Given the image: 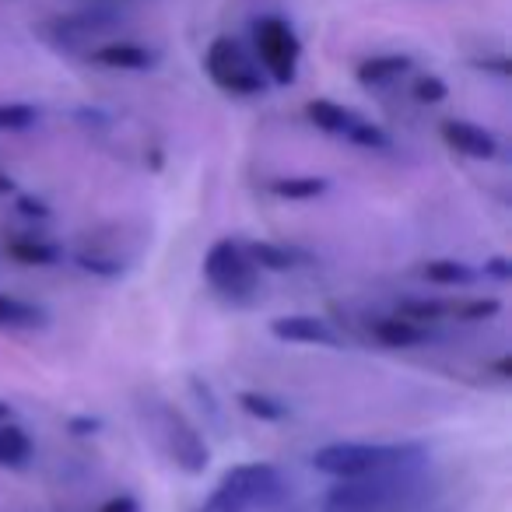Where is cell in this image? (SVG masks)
I'll list each match as a JSON object with an SVG mask.
<instances>
[{"label": "cell", "mask_w": 512, "mask_h": 512, "mask_svg": "<svg viewBox=\"0 0 512 512\" xmlns=\"http://www.w3.org/2000/svg\"><path fill=\"white\" fill-rule=\"evenodd\" d=\"M204 71L225 95L249 99V95L267 92L264 71L249 60V53H242V46L235 43L232 36L211 39V46H207V53H204Z\"/></svg>", "instance_id": "5b68a950"}, {"label": "cell", "mask_w": 512, "mask_h": 512, "mask_svg": "<svg viewBox=\"0 0 512 512\" xmlns=\"http://www.w3.org/2000/svg\"><path fill=\"white\" fill-rule=\"evenodd\" d=\"M498 313H502V302L498 299H470V302H460V306H449V316H456V320H463V323H481Z\"/></svg>", "instance_id": "d4e9b609"}, {"label": "cell", "mask_w": 512, "mask_h": 512, "mask_svg": "<svg viewBox=\"0 0 512 512\" xmlns=\"http://www.w3.org/2000/svg\"><path fill=\"white\" fill-rule=\"evenodd\" d=\"M491 372H495L498 379H512V358L509 355L495 358V362H491Z\"/></svg>", "instance_id": "1f68e13d"}, {"label": "cell", "mask_w": 512, "mask_h": 512, "mask_svg": "<svg viewBox=\"0 0 512 512\" xmlns=\"http://www.w3.org/2000/svg\"><path fill=\"white\" fill-rule=\"evenodd\" d=\"M249 260L256 264V271H292L295 267V253L278 242H246Z\"/></svg>", "instance_id": "d6986e66"}, {"label": "cell", "mask_w": 512, "mask_h": 512, "mask_svg": "<svg viewBox=\"0 0 512 512\" xmlns=\"http://www.w3.org/2000/svg\"><path fill=\"white\" fill-rule=\"evenodd\" d=\"M327 179L323 176H281L271 179V193L281 200H316L327 193Z\"/></svg>", "instance_id": "ac0fdd59"}, {"label": "cell", "mask_w": 512, "mask_h": 512, "mask_svg": "<svg viewBox=\"0 0 512 512\" xmlns=\"http://www.w3.org/2000/svg\"><path fill=\"white\" fill-rule=\"evenodd\" d=\"M39 123V109L29 102H0V130L4 134H18Z\"/></svg>", "instance_id": "44dd1931"}, {"label": "cell", "mask_w": 512, "mask_h": 512, "mask_svg": "<svg viewBox=\"0 0 512 512\" xmlns=\"http://www.w3.org/2000/svg\"><path fill=\"white\" fill-rule=\"evenodd\" d=\"M428 453L432 449L425 442H330L313 453V467L334 481H348V477L386 474V470L425 467Z\"/></svg>", "instance_id": "7a4b0ae2"}, {"label": "cell", "mask_w": 512, "mask_h": 512, "mask_svg": "<svg viewBox=\"0 0 512 512\" xmlns=\"http://www.w3.org/2000/svg\"><path fill=\"white\" fill-rule=\"evenodd\" d=\"M344 141H351L355 148H365V151H386L390 148V134H386L383 127H376V123H369L365 116L355 123V130H351Z\"/></svg>", "instance_id": "603a6c76"}, {"label": "cell", "mask_w": 512, "mask_h": 512, "mask_svg": "<svg viewBox=\"0 0 512 512\" xmlns=\"http://www.w3.org/2000/svg\"><path fill=\"white\" fill-rule=\"evenodd\" d=\"M288 498V481L274 463H235L221 474L200 512H271Z\"/></svg>", "instance_id": "3957f363"}, {"label": "cell", "mask_w": 512, "mask_h": 512, "mask_svg": "<svg viewBox=\"0 0 512 512\" xmlns=\"http://www.w3.org/2000/svg\"><path fill=\"white\" fill-rule=\"evenodd\" d=\"M407 71H411V57H404V53H379V57L362 60L355 74L365 88H379V85H390V81L404 78Z\"/></svg>", "instance_id": "4fadbf2b"}, {"label": "cell", "mask_w": 512, "mask_h": 512, "mask_svg": "<svg viewBox=\"0 0 512 512\" xmlns=\"http://www.w3.org/2000/svg\"><path fill=\"white\" fill-rule=\"evenodd\" d=\"M148 428L158 449L172 460V467H179L190 477L204 474L207 463H211V449H207L204 435L197 432V425L183 411H176L165 400H155V404H148Z\"/></svg>", "instance_id": "277c9868"}, {"label": "cell", "mask_w": 512, "mask_h": 512, "mask_svg": "<svg viewBox=\"0 0 512 512\" xmlns=\"http://www.w3.org/2000/svg\"><path fill=\"white\" fill-rule=\"evenodd\" d=\"M102 428V421L99 418H88V414H81V418H71L67 421V432L71 435H81V439H85V435H95Z\"/></svg>", "instance_id": "f1b7e54d"}, {"label": "cell", "mask_w": 512, "mask_h": 512, "mask_svg": "<svg viewBox=\"0 0 512 512\" xmlns=\"http://www.w3.org/2000/svg\"><path fill=\"white\" fill-rule=\"evenodd\" d=\"M421 278L442 288H456V285L477 281V271L470 264H463V260H428V264L421 267Z\"/></svg>", "instance_id": "e0dca14e"}, {"label": "cell", "mask_w": 512, "mask_h": 512, "mask_svg": "<svg viewBox=\"0 0 512 512\" xmlns=\"http://www.w3.org/2000/svg\"><path fill=\"white\" fill-rule=\"evenodd\" d=\"M439 495V484L425 477V467L386 470V474L334 481L323 495V512H421Z\"/></svg>", "instance_id": "6da1fadb"}, {"label": "cell", "mask_w": 512, "mask_h": 512, "mask_svg": "<svg viewBox=\"0 0 512 512\" xmlns=\"http://www.w3.org/2000/svg\"><path fill=\"white\" fill-rule=\"evenodd\" d=\"M271 334L278 341L288 344H316V348H341V334L330 327L327 320L309 313H295V316H278L271 320Z\"/></svg>", "instance_id": "ba28073f"}, {"label": "cell", "mask_w": 512, "mask_h": 512, "mask_svg": "<svg viewBox=\"0 0 512 512\" xmlns=\"http://www.w3.org/2000/svg\"><path fill=\"white\" fill-rule=\"evenodd\" d=\"M4 253L22 267H53L64 260V249L43 239H11L4 242Z\"/></svg>", "instance_id": "5bb4252c"}, {"label": "cell", "mask_w": 512, "mask_h": 512, "mask_svg": "<svg viewBox=\"0 0 512 512\" xmlns=\"http://www.w3.org/2000/svg\"><path fill=\"white\" fill-rule=\"evenodd\" d=\"M439 134L456 155L463 158H477V162H488V158L498 155V141L495 134H488L484 127L477 123H467V120H442L439 123Z\"/></svg>", "instance_id": "9c48e42d"}, {"label": "cell", "mask_w": 512, "mask_h": 512, "mask_svg": "<svg viewBox=\"0 0 512 512\" xmlns=\"http://www.w3.org/2000/svg\"><path fill=\"white\" fill-rule=\"evenodd\" d=\"M372 337H376L379 344H386V348H418V344L428 341V327L393 313V316H379V320L372 323Z\"/></svg>", "instance_id": "7c38bea8"}, {"label": "cell", "mask_w": 512, "mask_h": 512, "mask_svg": "<svg viewBox=\"0 0 512 512\" xmlns=\"http://www.w3.org/2000/svg\"><path fill=\"white\" fill-rule=\"evenodd\" d=\"M0 327H8V330L46 327V309L15 299V295H8V292H0Z\"/></svg>", "instance_id": "9a60e30c"}, {"label": "cell", "mask_w": 512, "mask_h": 512, "mask_svg": "<svg viewBox=\"0 0 512 512\" xmlns=\"http://www.w3.org/2000/svg\"><path fill=\"white\" fill-rule=\"evenodd\" d=\"M32 456V439L15 421H0V467H25Z\"/></svg>", "instance_id": "2e32d148"}, {"label": "cell", "mask_w": 512, "mask_h": 512, "mask_svg": "<svg viewBox=\"0 0 512 512\" xmlns=\"http://www.w3.org/2000/svg\"><path fill=\"white\" fill-rule=\"evenodd\" d=\"M92 60L99 67H113V71H151L158 64V53L137 43H106L92 50Z\"/></svg>", "instance_id": "30bf717a"}, {"label": "cell", "mask_w": 512, "mask_h": 512, "mask_svg": "<svg viewBox=\"0 0 512 512\" xmlns=\"http://www.w3.org/2000/svg\"><path fill=\"white\" fill-rule=\"evenodd\" d=\"M204 278L225 299H249L260 288V271L249 260L246 246L235 239H218L204 253Z\"/></svg>", "instance_id": "8992f818"}, {"label": "cell", "mask_w": 512, "mask_h": 512, "mask_svg": "<svg viewBox=\"0 0 512 512\" xmlns=\"http://www.w3.org/2000/svg\"><path fill=\"white\" fill-rule=\"evenodd\" d=\"M8 193H15V179L8 172H0V197H8Z\"/></svg>", "instance_id": "d6a6232c"}, {"label": "cell", "mask_w": 512, "mask_h": 512, "mask_svg": "<svg viewBox=\"0 0 512 512\" xmlns=\"http://www.w3.org/2000/svg\"><path fill=\"white\" fill-rule=\"evenodd\" d=\"M253 43H256L260 71H264L274 85H292V81L299 78L302 43L285 18H260V22L253 25Z\"/></svg>", "instance_id": "52a82bcc"}, {"label": "cell", "mask_w": 512, "mask_h": 512, "mask_svg": "<svg viewBox=\"0 0 512 512\" xmlns=\"http://www.w3.org/2000/svg\"><path fill=\"white\" fill-rule=\"evenodd\" d=\"M74 260H78L81 271L95 274V278H123V271H127L123 260H116V256H102V253H78Z\"/></svg>", "instance_id": "cb8c5ba5"}, {"label": "cell", "mask_w": 512, "mask_h": 512, "mask_svg": "<svg viewBox=\"0 0 512 512\" xmlns=\"http://www.w3.org/2000/svg\"><path fill=\"white\" fill-rule=\"evenodd\" d=\"M99 512H141V502L134 495H113L109 502L99 505Z\"/></svg>", "instance_id": "83f0119b"}, {"label": "cell", "mask_w": 512, "mask_h": 512, "mask_svg": "<svg viewBox=\"0 0 512 512\" xmlns=\"http://www.w3.org/2000/svg\"><path fill=\"white\" fill-rule=\"evenodd\" d=\"M239 407L249 414V418H260V421H285L288 418L285 400L267 397V393H256V390L239 393Z\"/></svg>", "instance_id": "ffe728a7"}, {"label": "cell", "mask_w": 512, "mask_h": 512, "mask_svg": "<svg viewBox=\"0 0 512 512\" xmlns=\"http://www.w3.org/2000/svg\"><path fill=\"white\" fill-rule=\"evenodd\" d=\"M306 116H309V123H313L316 130H323V134H334V137H348L351 130H355V123L362 120L355 109L341 106V102H330V99L306 102Z\"/></svg>", "instance_id": "8fae6325"}, {"label": "cell", "mask_w": 512, "mask_h": 512, "mask_svg": "<svg viewBox=\"0 0 512 512\" xmlns=\"http://www.w3.org/2000/svg\"><path fill=\"white\" fill-rule=\"evenodd\" d=\"M474 67H481V71L498 74V78H509V74H512V67H509V60H505V57H498V60H477Z\"/></svg>", "instance_id": "4dcf8cb0"}, {"label": "cell", "mask_w": 512, "mask_h": 512, "mask_svg": "<svg viewBox=\"0 0 512 512\" xmlns=\"http://www.w3.org/2000/svg\"><path fill=\"white\" fill-rule=\"evenodd\" d=\"M484 274H491V278H498V281H509L512 278V260L509 256H491L488 264H484Z\"/></svg>", "instance_id": "f546056e"}, {"label": "cell", "mask_w": 512, "mask_h": 512, "mask_svg": "<svg viewBox=\"0 0 512 512\" xmlns=\"http://www.w3.org/2000/svg\"><path fill=\"white\" fill-rule=\"evenodd\" d=\"M446 95H449L446 81L435 78V74H425V78L414 81V99L425 102V106H435V102H442Z\"/></svg>", "instance_id": "484cf974"}, {"label": "cell", "mask_w": 512, "mask_h": 512, "mask_svg": "<svg viewBox=\"0 0 512 512\" xmlns=\"http://www.w3.org/2000/svg\"><path fill=\"white\" fill-rule=\"evenodd\" d=\"M0 421H11V404H4V400H0Z\"/></svg>", "instance_id": "836d02e7"}, {"label": "cell", "mask_w": 512, "mask_h": 512, "mask_svg": "<svg viewBox=\"0 0 512 512\" xmlns=\"http://www.w3.org/2000/svg\"><path fill=\"white\" fill-rule=\"evenodd\" d=\"M15 207H18V214L22 218H50V204H46L43 197H32V193H18L15 197Z\"/></svg>", "instance_id": "4316f807"}, {"label": "cell", "mask_w": 512, "mask_h": 512, "mask_svg": "<svg viewBox=\"0 0 512 512\" xmlns=\"http://www.w3.org/2000/svg\"><path fill=\"white\" fill-rule=\"evenodd\" d=\"M397 316H404V320L421 323V327H425V323L449 316V306L446 302H435V299H407V302H400Z\"/></svg>", "instance_id": "7402d4cb"}]
</instances>
